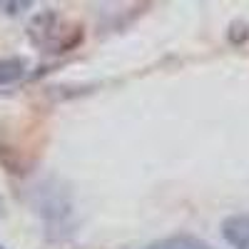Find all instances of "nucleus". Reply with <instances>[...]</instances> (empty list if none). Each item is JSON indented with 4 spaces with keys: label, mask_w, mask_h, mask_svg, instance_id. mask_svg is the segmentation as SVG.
<instances>
[{
    "label": "nucleus",
    "mask_w": 249,
    "mask_h": 249,
    "mask_svg": "<svg viewBox=\"0 0 249 249\" xmlns=\"http://www.w3.org/2000/svg\"><path fill=\"white\" fill-rule=\"evenodd\" d=\"M30 37L35 45H43L50 53H65L82 40V28L77 25L65 28V23L55 13H45L30 23Z\"/></svg>",
    "instance_id": "obj_1"
},
{
    "label": "nucleus",
    "mask_w": 249,
    "mask_h": 249,
    "mask_svg": "<svg viewBox=\"0 0 249 249\" xmlns=\"http://www.w3.org/2000/svg\"><path fill=\"white\" fill-rule=\"evenodd\" d=\"M222 234L234 249H249V217L234 214L222 222Z\"/></svg>",
    "instance_id": "obj_2"
},
{
    "label": "nucleus",
    "mask_w": 249,
    "mask_h": 249,
    "mask_svg": "<svg viewBox=\"0 0 249 249\" xmlns=\"http://www.w3.org/2000/svg\"><path fill=\"white\" fill-rule=\"evenodd\" d=\"M144 249H212L207 242L197 239V237H190V234H179V237H167V239H160V242H152Z\"/></svg>",
    "instance_id": "obj_3"
},
{
    "label": "nucleus",
    "mask_w": 249,
    "mask_h": 249,
    "mask_svg": "<svg viewBox=\"0 0 249 249\" xmlns=\"http://www.w3.org/2000/svg\"><path fill=\"white\" fill-rule=\"evenodd\" d=\"M25 60L23 57H5L0 60V85H10V82H18L25 75Z\"/></svg>",
    "instance_id": "obj_4"
},
{
    "label": "nucleus",
    "mask_w": 249,
    "mask_h": 249,
    "mask_svg": "<svg viewBox=\"0 0 249 249\" xmlns=\"http://www.w3.org/2000/svg\"><path fill=\"white\" fill-rule=\"evenodd\" d=\"M33 3H0V10H5V13H20V10H25V8H30Z\"/></svg>",
    "instance_id": "obj_5"
},
{
    "label": "nucleus",
    "mask_w": 249,
    "mask_h": 249,
    "mask_svg": "<svg viewBox=\"0 0 249 249\" xmlns=\"http://www.w3.org/2000/svg\"><path fill=\"white\" fill-rule=\"evenodd\" d=\"M0 212H3V199H0Z\"/></svg>",
    "instance_id": "obj_6"
},
{
    "label": "nucleus",
    "mask_w": 249,
    "mask_h": 249,
    "mask_svg": "<svg viewBox=\"0 0 249 249\" xmlns=\"http://www.w3.org/2000/svg\"><path fill=\"white\" fill-rule=\"evenodd\" d=\"M0 249H3V247H0Z\"/></svg>",
    "instance_id": "obj_7"
}]
</instances>
